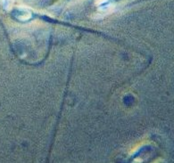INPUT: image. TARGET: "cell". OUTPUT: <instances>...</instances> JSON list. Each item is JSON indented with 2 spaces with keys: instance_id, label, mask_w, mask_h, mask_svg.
I'll list each match as a JSON object with an SVG mask.
<instances>
[{
  "instance_id": "cell-1",
  "label": "cell",
  "mask_w": 174,
  "mask_h": 163,
  "mask_svg": "<svg viewBox=\"0 0 174 163\" xmlns=\"http://www.w3.org/2000/svg\"><path fill=\"white\" fill-rule=\"evenodd\" d=\"M106 1H107V0H96V3L97 5H102V4H104Z\"/></svg>"
}]
</instances>
